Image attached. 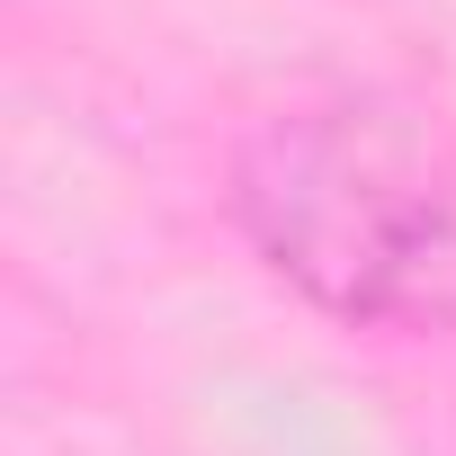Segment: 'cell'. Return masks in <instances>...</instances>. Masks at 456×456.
<instances>
[{"mask_svg":"<svg viewBox=\"0 0 456 456\" xmlns=\"http://www.w3.org/2000/svg\"><path fill=\"white\" fill-rule=\"evenodd\" d=\"M242 242L358 331H456V134L376 90L269 108L233 143Z\"/></svg>","mask_w":456,"mask_h":456,"instance_id":"cell-1","label":"cell"}]
</instances>
